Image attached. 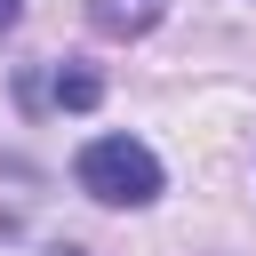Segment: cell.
<instances>
[{
  "label": "cell",
  "instance_id": "5b68a950",
  "mask_svg": "<svg viewBox=\"0 0 256 256\" xmlns=\"http://www.w3.org/2000/svg\"><path fill=\"white\" fill-rule=\"evenodd\" d=\"M56 256H80V248H56Z\"/></svg>",
  "mask_w": 256,
  "mask_h": 256
},
{
  "label": "cell",
  "instance_id": "7a4b0ae2",
  "mask_svg": "<svg viewBox=\"0 0 256 256\" xmlns=\"http://www.w3.org/2000/svg\"><path fill=\"white\" fill-rule=\"evenodd\" d=\"M160 16H168V0H88V24L104 40H144Z\"/></svg>",
  "mask_w": 256,
  "mask_h": 256
},
{
  "label": "cell",
  "instance_id": "277c9868",
  "mask_svg": "<svg viewBox=\"0 0 256 256\" xmlns=\"http://www.w3.org/2000/svg\"><path fill=\"white\" fill-rule=\"evenodd\" d=\"M16 16H24V0H0V32H8V24H16Z\"/></svg>",
  "mask_w": 256,
  "mask_h": 256
},
{
  "label": "cell",
  "instance_id": "3957f363",
  "mask_svg": "<svg viewBox=\"0 0 256 256\" xmlns=\"http://www.w3.org/2000/svg\"><path fill=\"white\" fill-rule=\"evenodd\" d=\"M48 104H56V112H96V104H104V80H96L88 64H64V72L48 80Z\"/></svg>",
  "mask_w": 256,
  "mask_h": 256
},
{
  "label": "cell",
  "instance_id": "6da1fadb",
  "mask_svg": "<svg viewBox=\"0 0 256 256\" xmlns=\"http://www.w3.org/2000/svg\"><path fill=\"white\" fill-rule=\"evenodd\" d=\"M72 176H80V192L96 208H152L160 184H168V168H160V152L144 136H88Z\"/></svg>",
  "mask_w": 256,
  "mask_h": 256
}]
</instances>
